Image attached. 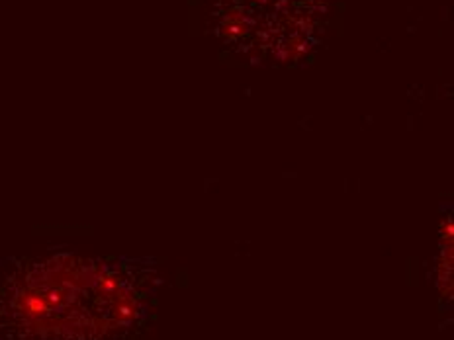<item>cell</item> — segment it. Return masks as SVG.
<instances>
[{
	"mask_svg": "<svg viewBox=\"0 0 454 340\" xmlns=\"http://www.w3.org/2000/svg\"><path fill=\"white\" fill-rule=\"evenodd\" d=\"M149 267L51 252L0 260V340H129L155 294Z\"/></svg>",
	"mask_w": 454,
	"mask_h": 340,
	"instance_id": "1",
	"label": "cell"
}]
</instances>
